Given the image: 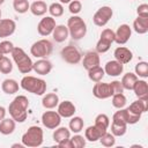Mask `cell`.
I'll list each match as a JSON object with an SVG mask.
<instances>
[{
  "label": "cell",
  "instance_id": "obj_36",
  "mask_svg": "<svg viewBox=\"0 0 148 148\" xmlns=\"http://www.w3.org/2000/svg\"><path fill=\"white\" fill-rule=\"evenodd\" d=\"M47 12L52 17H60L64 14V6L60 2H52L47 7Z\"/></svg>",
  "mask_w": 148,
  "mask_h": 148
},
{
  "label": "cell",
  "instance_id": "obj_5",
  "mask_svg": "<svg viewBox=\"0 0 148 148\" xmlns=\"http://www.w3.org/2000/svg\"><path fill=\"white\" fill-rule=\"evenodd\" d=\"M67 28L69 31V36L74 40L82 39L87 34V24L84 20L79 15H72L67 20Z\"/></svg>",
  "mask_w": 148,
  "mask_h": 148
},
{
  "label": "cell",
  "instance_id": "obj_49",
  "mask_svg": "<svg viewBox=\"0 0 148 148\" xmlns=\"http://www.w3.org/2000/svg\"><path fill=\"white\" fill-rule=\"evenodd\" d=\"M6 113H7V110L0 105V120H2L5 117H6Z\"/></svg>",
  "mask_w": 148,
  "mask_h": 148
},
{
  "label": "cell",
  "instance_id": "obj_17",
  "mask_svg": "<svg viewBox=\"0 0 148 148\" xmlns=\"http://www.w3.org/2000/svg\"><path fill=\"white\" fill-rule=\"evenodd\" d=\"M113 56H114V59L119 62H121L123 65L125 64H128L132 58H133V53L132 51L126 47V46H118L116 47V50L113 51Z\"/></svg>",
  "mask_w": 148,
  "mask_h": 148
},
{
  "label": "cell",
  "instance_id": "obj_12",
  "mask_svg": "<svg viewBox=\"0 0 148 148\" xmlns=\"http://www.w3.org/2000/svg\"><path fill=\"white\" fill-rule=\"evenodd\" d=\"M131 36H132V28L126 23L120 24L118 29L114 31V42L118 45H124L130 40Z\"/></svg>",
  "mask_w": 148,
  "mask_h": 148
},
{
  "label": "cell",
  "instance_id": "obj_8",
  "mask_svg": "<svg viewBox=\"0 0 148 148\" xmlns=\"http://www.w3.org/2000/svg\"><path fill=\"white\" fill-rule=\"evenodd\" d=\"M112 15H113V10L110 6H102L95 12L92 16V22L97 27H104L111 20Z\"/></svg>",
  "mask_w": 148,
  "mask_h": 148
},
{
  "label": "cell",
  "instance_id": "obj_22",
  "mask_svg": "<svg viewBox=\"0 0 148 148\" xmlns=\"http://www.w3.org/2000/svg\"><path fill=\"white\" fill-rule=\"evenodd\" d=\"M105 132L101 131L97 126L95 125H91V126H88L84 131V138L87 141H90V142H96L99 140V138L104 134Z\"/></svg>",
  "mask_w": 148,
  "mask_h": 148
},
{
  "label": "cell",
  "instance_id": "obj_9",
  "mask_svg": "<svg viewBox=\"0 0 148 148\" xmlns=\"http://www.w3.org/2000/svg\"><path fill=\"white\" fill-rule=\"evenodd\" d=\"M56 25H57V23H56L54 17L45 16V17H43L38 22V24H37V32L40 36H43V37H47V36L52 35V31L56 28Z\"/></svg>",
  "mask_w": 148,
  "mask_h": 148
},
{
  "label": "cell",
  "instance_id": "obj_39",
  "mask_svg": "<svg viewBox=\"0 0 148 148\" xmlns=\"http://www.w3.org/2000/svg\"><path fill=\"white\" fill-rule=\"evenodd\" d=\"M101 143H102V146H104V147H113L114 145H116V136L112 134V133H109L108 131L99 138V140H98Z\"/></svg>",
  "mask_w": 148,
  "mask_h": 148
},
{
  "label": "cell",
  "instance_id": "obj_46",
  "mask_svg": "<svg viewBox=\"0 0 148 148\" xmlns=\"http://www.w3.org/2000/svg\"><path fill=\"white\" fill-rule=\"evenodd\" d=\"M110 83V87H111V90L113 94H118V92H124V88H123V84L120 81L118 80H114V81H111L109 82Z\"/></svg>",
  "mask_w": 148,
  "mask_h": 148
},
{
  "label": "cell",
  "instance_id": "obj_23",
  "mask_svg": "<svg viewBox=\"0 0 148 148\" xmlns=\"http://www.w3.org/2000/svg\"><path fill=\"white\" fill-rule=\"evenodd\" d=\"M16 127V121L10 117V118H3L0 120V133L3 135H9L15 131Z\"/></svg>",
  "mask_w": 148,
  "mask_h": 148
},
{
  "label": "cell",
  "instance_id": "obj_21",
  "mask_svg": "<svg viewBox=\"0 0 148 148\" xmlns=\"http://www.w3.org/2000/svg\"><path fill=\"white\" fill-rule=\"evenodd\" d=\"M58 104H59V96L56 92H47V94L43 95V98H42L43 108H45L47 110H52V109L57 108Z\"/></svg>",
  "mask_w": 148,
  "mask_h": 148
},
{
  "label": "cell",
  "instance_id": "obj_41",
  "mask_svg": "<svg viewBox=\"0 0 148 148\" xmlns=\"http://www.w3.org/2000/svg\"><path fill=\"white\" fill-rule=\"evenodd\" d=\"M13 71V62L9 58L3 57L0 60V73L2 74H9Z\"/></svg>",
  "mask_w": 148,
  "mask_h": 148
},
{
  "label": "cell",
  "instance_id": "obj_19",
  "mask_svg": "<svg viewBox=\"0 0 148 148\" xmlns=\"http://www.w3.org/2000/svg\"><path fill=\"white\" fill-rule=\"evenodd\" d=\"M135 96L140 99H147L148 101V83L146 80H136L133 89Z\"/></svg>",
  "mask_w": 148,
  "mask_h": 148
},
{
  "label": "cell",
  "instance_id": "obj_35",
  "mask_svg": "<svg viewBox=\"0 0 148 148\" xmlns=\"http://www.w3.org/2000/svg\"><path fill=\"white\" fill-rule=\"evenodd\" d=\"M13 8L18 14H24L30 9V3L28 0H14Z\"/></svg>",
  "mask_w": 148,
  "mask_h": 148
},
{
  "label": "cell",
  "instance_id": "obj_1",
  "mask_svg": "<svg viewBox=\"0 0 148 148\" xmlns=\"http://www.w3.org/2000/svg\"><path fill=\"white\" fill-rule=\"evenodd\" d=\"M28 108H29V99L24 95L16 96L8 106L9 116L16 123H24L28 117Z\"/></svg>",
  "mask_w": 148,
  "mask_h": 148
},
{
  "label": "cell",
  "instance_id": "obj_29",
  "mask_svg": "<svg viewBox=\"0 0 148 148\" xmlns=\"http://www.w3.org/2000/svg\"><path fill=\"white\" fill-rule=\"evenodd\" d=\"M138 79H139V77L135 75V73H131V72H128V73H126V74L123 75L120 82H121L124 89H126V90H132Z\"/></svg>",
  "mask_w": 148,
  "mask_h": 148
},
{
  "label": "cell",
  "instance_id": "obj_28",
  "mask_svg": "<svg viewBox=\"0 0 148 148\" xmlns=\"http://www.w3.org/2000/svg\"><path fill=\"white\" fill-rule=\"evenodd\" d=\"M128 109L138 114H142L148 110V101L147 99H140L138 98L136 101H134L133 103L130 104Z\"/></svg>",
  "mask_w": 148,
  "mask_h": 148
},
{
  "label": "cell",
  "instance_id": "obj_15",
  "mask_svg": "<svg viewBox=\"0 0 148 148\" xmlns=\"http://www.w3.org/2000/svg\"><path fill=\"white\" fill-rule=\"evenodd\" d=\"M16 30V23L12 18L0 20V38H6L12 36Z\"/></svg>",
  "mask_w": 148,
  "mask_h": 148
},
{
  "label": "cell",
  "instance_id": "obj_27",
  "mask_svg": "<svg viewBox=\"0 0 148 148\" xmlns=\"http://www.w3.org/2000/svg\"><path fill=\"white\" fill-rule=\"evenodd\" d=\"M53 140L56 143H59L64 140H67L71 138V131L69 128L67 127H60L58 126L57 128H54V132H53V135H52Z\"/></svg>",
  "mask_w": 148,
  "mask_h": 148
},
{
  "label": "cell",
  "instance_id": "obj_31",
  "mask_svg": "<svg viewBox=\"0 0 148 148\" xmlns=\"http://www.w3.org/2000/svg\"><path fill=\"white\" fill-rule=\"evenodd\" d=\"M105 75V72H104V68H102L101 66H97V67H94L88 71V77L90 81L92 82H99L103 80Z\"/></svg>",
  "mask_w": 148,
  "mask_h": 148
},
{
  "label": "cell",
  "instance_id": "obj_20",
  "mask_svg": "<svg viewBox=\"0 0 148 148\" xmlns=\"http://www.w3.org/2000/svg\"><path fill=\"white\" fill-rule=\"evenodd\" d=\"M52 37L57 43H62L69 37V31L67 25L65 24H57L52 31Z\"/></svg>",
  "mask_w": 148,
  "mask_h": 148
},
{
  "label": "cell",
  "instance_id": "obj_53",
  "mask_svg": "<svg viewBox=\"0 0 148 148\" xmlns=\"http://www.w3.org/2000/svg\"><path fill=\"white\" fill-rule=\"evenodd\" d=\"M3 2H5V0H0V5H2Z\"/></svg>",
  "mask_w": 148,
  "mask_h": 148
},
{
  "label": "cell",
  "instance_id": "obj_4",
  "mask_svg": "<svg viewBox=\"0 0 148 148\" xmlns=\"http://www.w3.org/2000/svg\"><path fill=\"white\" fill-rule=\"evenodd\" d=\"M12 58L13 61L15 62L17 69L22 74H29L32 71V60L31 58L25 53V51L22 47L15 46L13 52H12Z\"/></svg>",
  "mask_w": 148,
  "mask_h": 148
},
{
  "label": "cell",
  "instance_id": "obj_51",
  "mask_svg": "<svg viewBox=\"0 0 148 148\" xmlns=\"http://www.w3.org/2000/svg\"><path fill=\"white\" fill-rule=\"evenodd\" d=\"M59 1H60V3H65L66 5V3H69L72 0H59Z\"/></svg>",
  "mask_w": 148,
  "mask_h": 148
},
{
  "label": "cell",
  "instance_id": "obj_33",
  "mask_svg": "<svg viewBox=\"0 0 148 148\" xmlns=\"http://www.w3.org/2000/svg\"><path fill=\"white\" fill-rule=\"evenodd\" d=\"M123 110H124V118H125V121L127 125H134V124L139 123V120L141 119L142 114H138V113L131 111L128 108L123 109Z\"/></svg>",
  "mask_w": 148,
  "mask_h": 148
},
{
  "label": "cell",
  "instance_id": "obj_37",
  "mask_svg": "<svg viewBox=\"0 0 148 148\" xmlns=\"http://www.w3.org/2000/svg\"><path fill=\"white\" fill-rule=\"evenodd\" d=\"M134 71H135V75L138 77H142V79L148 77V62L147 61H139L135 65Z\"/></svg>",
  "mask_w": 148,
  "mask_h": 148
},
{
  "label": "cell",
  "instance_id": "obj_44",
  "mask_svg": "<svg viewBox=\"0 0 148 148\" xmlns=\"http://www.w3.org/2000/svg\"><path fill=\"white\" fill-rule=\"evenodd\" d=\"M14 47H15V46H14L13 42H10V40L5 39V40L0 42V51H1L3 54H12Z\"/></svg>",
  "mask_w": 148,
  "mask_h": 148
},
{
  "label": "cell",
  "instance_id": "obj_11",
  "mask_svg": "<svg viewBox=\"0 0 148 148\" xmlns=\"http://www.w3.org/2000/svg\"><path fill=\"white\" fill-rule=\"evenodd\" d=\"M92 95L98 99H106V98H110L113 95V92L111 90L109 82L99 81V82H95L92 87Z\"/></svg>",
  "mask_w": 148,
  "mask_h": 148
},
{
  "label": "cell",
  "instance_id": "obj_42",
  "mask_svg": "<svg viewBox=\"0 0 148 148\" xmlns=\"http://www.w3.org/2000/svg\"><path fill=\"white\" fill-rule=\"evenodd\" d=\"M73 148H83L86 146V138L83 135H80L79 133H75L72 138H69Z\"/></svg>",
  "mask_w": 148,
  "mask_h": 148
},
{
  "label": "cell",
  "instance_id": "obj_2",
  "mask_svg": "<svg viewBox=\"0 0 148 148\" xmlns=\"http://www.w3.org/2000/svg\"><path fill=\"white\" fill-rule=\"evenodd\" d=\"M20 86L23 90L37 96H43L46 92V88H47V84L43 79L31 76V75L23 76L20 82Z\"/></svg>",
  "mask_w": 148,
  "mask_h": 148
},
{
  "label": "cell",
  "instance_id": "obj_34",
  "mask_svg": "<svg viewBox=\"0 0 148 148\" xmlns=\"http://www.w3.org/2000/svg\"><path fill=\"white\" fill-rule=\"evenodd\" d=\"M112 105L116 108V109H124L126 103H127V98L126 96L123 94V92H118V94H113L112 96Z\"/></svg>",
  "mask_w": 148,
  "mask_h": 148
},
{
  "label": "cell",
  "instance_id": "obj_38",
  "mask_svg": "<svg viewBox=\"0 0 148 148\" xmlns=\"http://www.w3.org/2000/svg\"><path fill=\"white\" fill-rule=\"evenodd\" d=\"M127 132V124L111 123V133L114 136H123Z\"/></svg>",
  "mask_w": 148,
  "mask_h": 148
},
{
  "label": "cell",
  "instance_id": "obj_45",
  "mask_svg": "<svg viewBox=\"0 0 148 148\" xmlns=\"http://www.w3.org/2000/svg\"><path fill=\"white\" fill-rule=\"evenodd\" d=\"M101 38L108 39V40H110L111 43H113V42H114V31H113L112 29L106 28V29L102 30V32H101Z\"/></svg>",
  "mask_w": 148,
  "mask_h": 148
},
{
  "label": "cell",
  "instance_id": "obj_3",
  "mask_svg": "<svg viewBox=\"0 0 148 148\" xmlns=\"http://www.w3.org/2000/svg\"><path fill=\"white\" fill-rule=\"evenodd\" d=\"M21 141L24 145V147L35 148V147L42 146L43 141H44V132H43L42 127H39L37 125L30 126L23 133V135L21 138Z\"/></svg>",
  "mask_w": 148,
  "mask_h": 148
},
{
  "label": "cell",
  "instance_id": "obj_14",
  "mask_svg": "<svg viewBox=\"0 0 148 148\" xmlns=\"http://www.w3.org/2000/svg\"><path fill=\"white\" fill-rule=\"evenodd\" d=\"M101 64V58H99V53H97L96 51H88L84 56H83V60H82V65L83 68L89 71L94 67L99 66Z\"/></svg>",
  "mask_w": 148,
  "mask_h": 148
},
{
  "label": "cell",
  "instance_id": "obj_52",
  "mask_svg": "<svg viewBox=\"0 0 148 148\" xmlns=\"http://www.w3.org/2000/svg\"><path fill=\"white\" fill-rule=\"evenodd\" d=\"M3 57H5V54H3V53H2L1 51H0V60H1V59H2Z\"/></svg>",
  "mask_w": 148,
  "mask_h": 148
},
{
  "label": "cell",
  "instance_id": "obj_43",
  "mask_svg": "<svg viewBox=\"0 0 148 148\" xmlns=\"http://www.w3.org/2000/svg\"><path fill=\"white\" fill-rule=\"evenodd\" d=\"M82 9V3L80 0H72L68 3V10L72 15H77Z\"/></svg>",
  "mask_w": 148,
  "mask_h": 148
},
{
  "label": "cell",
  "instance_id": "obj_13",
  "mask_svg": "<svg viewBox=\"0 0 148 148\" xmlns=\"http://www.w3.org/2000/svg\"><path fill=\"white\" fill-rule=\"evenodd\" d=\"M57 112L60 114L61 118H71L76 112V106L71 101H64L59 102L57 105Z\"/></svg>",
  "mask_w": 148,
  "mask_h": 148
},
{
  "label": "cell",
  "instance_id": "obj_54",
  "mask_svg": "<svg viewBox=\"0 0 148 148\" xmlns=\"http://www.w3.org/2000/svg\"><path fill=\"white\" fill-rule=\"evenodd\" d=\"M0 20H1V9H0Z\"/></svg>",
  "mask_w": 148,
  "mask_h": 148
},
{
  "label": "cell",
  "instance_id": "obj_10",
  "mask_svg": "<svg viewBox=\"0 0 148 148\" xmlns=\"http://www.w3.org/2000/svg\"><path fill=\"white\" fill-rule=\"evenodd\" d=\"M61 123V117L57 111H45L42 114V124L49 128V130H54L58 126H60Z\"/></svg>",
  "mask_w": 148,
  "mask_h": 148
},
{
  "label": "cell",
  "instance_id": "obj_47",
  "mask_svg": "<svg viewBox=\"0 0 148 148\" xmlns=\"http://www.w3.org/2000/svg\"><path fill=\"white\" fill-rule=\"evenodd\" d=\"M136 14L140 17H148V5L147 3H141L136 8Z\"/></svg>",
  "mask_w": 148,
  "mask_h": 148
},
{
  "label": "cell",
  "instance_id": "obj_25",
  "mask_svg": "<svg viewBox=\"0 0 148 148\" xmlns=\"http://www.w3.org/2000/svg\"><path fill=\"white\" fill-rule=\"evenodd\" d=\"M133 30L139 35H145L148 32V17L138 16L133 21Z\"/></svg>",
  "mask_w": 148,
  "mask_h": 148
},
{
  "label": "cell",
  "instance_id": "obj_18",
  "mask_svg": "<svg viewBox=\"0 0 148 148\" xmlns=\"http://www.w3.org/2000/svg\"><path fill=\"white\" fill-rule=\"evenodd\" d=\"M104 72L109 76H119L124 72V65L121 62L117 61L116 59L114 60H110V61H108L105 64Z\"/></svg>",
  "mask_w": 148,
  "mask_h": 148
},
{
  "label": "cell",
  "instance_id": "obj_48",
  "mask_svg": "<svg viewBox=\"0 0 148 148\" xmlns=\"http://www.w3.org/2000/svg\"><path fill=\"white\" fill-rule=\"evenodd\" d=\"M60 148H73V146H72V142H71V140L69 139H67V140H64V141H61V142H59V143H57Z\"/></svg>",
  "mask_w": 148,
  "mask_h": 148
},
{
  "label": "cell",
  "instance_id": "obj_16",
  "mask_svg": "<svg viewBox=\"0 0 148 148\" xmlns=\"http://www.w3.org/2000/svg\"><path fill=\"white\" fill-rule=\"evenodd\" d=\"M52 62L47 60V58H40L32 65V71L39 75H47L52 71Z\"/></svg>",
  "mask_w": 148,
  "mask_h": 148
},
{
  "label": "cell",
  "instance_id": "obj_7",
  "mask_svg": "<svg viewBox=\"0 0 148 148\" xmlns=\"http://www.w3.org/2000/svg\"><path fill=\"white\" fill-rule=\"evenodd\" d=\"M61 59L71 65H76L81 61L82 59V53L81 51L74 45V44H68L67 46L62 47L60 51Z\"/></svg>",
  "mask_w": 148,
  "mask_h": 148
},
{
  "label": "cell",
  "instance_id": "obj_40",
  "mask_svg": "<svg viewBox=\"0 0 148 148\" xmlns=\"http://www.w3.org/2000/svg\"><path fill=\"white\" fill-rule=\"evenodd\" d=\"M111 44L112 43L110 40L99 37V39L96 43V52L97 53H105V52H108L110 50V47H111Z\"/></svg>",
  "mask_w": 148,
  "mask_h": 148
},
{
  "label": "cell",
  "instance_id": "obj_6",
  "mask_svg": "<svg viewBox=\"0 0 148 148\" xmlns=\"http://www.w3.org/2000/svg\"><path fill=\"white\" fill-rule=\"evenodd\" d=\"M52 51H53V44L51 40H49L46 38H42V39L36 40L30 47L31 56H34L37 59L47 58L49 56H51Z\"/></svg>",
  "mask_w": 148,
  "mask_h": 148
},
{
  "label": "cell",
  "instance_id": "obj_50",
  "mask_svg": "<svg viewBox=\"0 0 148 148\" xmlns=\"http://www.w3.org/2000/svg\"><path fill=\"white\" fill-rule=\"evenodd\" d=\"M12 147H18V148H22V147H24V145L23 143H14V145H12Z\"/></svg>",
  "mask_w": 148,
  "mask_h": 148
},
{
  "label": "cell",
  "instance_id": "obj_32",
  "mask_svg": "<svg viewBox=\"0 0 148 148\" xmlns=\"http://www.w3.org/2000/svg\"><path fill=\"white\" fill-rule=\"evenodd\" d=\"M95 126H97L101 131L103 132H106L109 126H110V118L105 114V113H99L96 116L95 118Z\"/></svg>",
  "mask_w": 148,
  "mask_h": 148
},
{
  "label": "cell",
  "instance_id": "obj_30",
  "mask_svg": "<svg viewBox=\"0 0 148 148\" xmlns=\"http://www.w3.org/2000/svg\"><path fill=\"white\" fill-rule=\"evenodd\" d=\"M83 126H84V121L81 117H79V116L71 117V120H69V124H68V128H69L71 132L80 133L83 130Z\"/></svg>",
  "mask_w": 148,
  "mask_h": 148
},
{
  "label": "cell",
  "instance_id": "obj_24",
  "mask_svg": "<svg viewBox=\"0 0 148 148\" xmlns=\"http://www.w3.org/2000/svg\"><path fill=\"white\" fill-rule=\"evenodd\" d=\"M47 5H46V2L45 1H43V0H35L31 5H30V12H31V14L32 15H35V16H43V15H45L46 14V12H47Z\"/></svg>",
  "mask_w": 148,
  "mask_h": 148
},
{
  "label": "cell",
  "instance_id": "obj_26",
  "mask_svg": "<svg viewBox=\"0 0 148 148\" xmlns=\"http://www.w3.org/2000/svg\"><path fill=\"white\" fill-rule=\"evenodd\" d=\"M1 89L7 95H14L18 91V83L14 79H6L1 83Z\"/></svg>",
  "mask_w": 148,
  "mask_h": 148
},
{
  "label": "cell",
  "instance_id": "obj_55",
  "mask_svg": "<svg viewBox=\"0 0 148 148\" xmlns=\"http://www.w3.org/2000/svg\"><path fill=\"white\" fill-rule=\"evenodd\" d=\"M80 1H81V0H80Z\"/></svg>",
  "mask_w": 148,
  "mask_h": 148
}]
</instances>
